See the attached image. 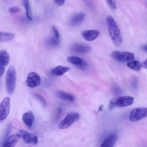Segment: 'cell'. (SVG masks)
<instances>
[{
	"instance_id": "obj_24",
	"label": "cell",
	"mask_w": 147,
	"mask_h": 147,
	"mask_svg": "<svg viewBox=\"0 0 147 147\" xmlns=\"http://www.w3.org/2000/svg\"><path fill=\"white\" fill-rule=\"evenodd\" d=\"M108 4L113 9H116V3L115 0H106Z\"/></svg>"
},
{
	"instance_id": "obj_1",
	"label": "cell",
	"mask_w": 147,
	"mask_h": 147,
	"mask_svg": "<svg viewBox=\"0 0 147 147\" xmlns=\"http://www.w3.org/2000/svg\"><path fill=\"white\" fill-rule=\"evenodd\" d=\"M106 22L109 33L113 44L117 47L120 46L122 43L123 38L117 24L110 16L107 17Z\"/></svg>"
},
{
	"instance_id": "obj_15",
	"label": "cell",
	"mask_w": 147,
	"mask_h": 147,
	"mask_svg": "<svg viewBox=\"0 0 147 147\" xmlns=\"http://www.w3.org/2000/svg\"><path fill=\"white\" fill-rule=\"evenodd\" d=\"M118 139L115 134H112L109 136L101 144V147H113L114 146Z\"/></svg>"
},
{
	"instance_id": "obj_19",
	"label": "cell",
	"mask_w": 147,
	"mask_h": 147,
	"mask_svg": "<svg viewBox=\"0 0 147 147\" xmlns=\"http://www.w3.org/2000/svg\"><path fill=\"white\" fill-rule=\"evenodd\" d=\"M9 59V55L7 51L4 50H0V64L6 66L8 64Z\"/></svg>"
},
{
	"instance_id": "obj_21",
	"label": "cell",
	"mask_w": 147,
	"mask_h": 147,
	"mask_svg": "<svg viewBox=\"0 0 147 147\" xmlns=\"http://www.w3.org/2000/svg\"><path fill=\"white\" fill-rule=\"evenodd\" d=\"M24 6L26 10V15L30 20L32 19V13L30 7L28 0H22Z\"/></svg>"
},
{
	"instance_id": "obj_17",
	"label": "cell",
	"mask_w": 147,
	"mask_h": 147,
	"mask_svg": "<svg viewBox=\"0 0 147 147\" xmlns=\"http://www.w3.org/2000/svg\"><path fill=\"white\" fill-rule=\"evenodd\" d=\"M56 95L58 98L63 100L73 102L74 100L72 95L64 92L58 91L56 92Z\"/></svg>"
},
{
	"instance_id": "obj_13",
	"label": "cell",
	"mask_w": 147,
	"mask_h": 147,
	"mask_svg": "<svg viewBox=\"0 0 147 147\" xmlns=\"http://www.w3.org/2000/svg\"><path fill=\"white\" fill-rule=\"evenodd\" d=\"M22 119L27 127L29 128H32L34 120V117L32 111H29L24 113L23 115Z\"/></svg>"
},
{
	"instance_id": "obj_5",
	"label": "cell",
	"mask_w": 147,
	"mask_h": 147,
	"mask_svg": "<svg viewBox=\"0 0 147 147\" xmlns=\"http://www.w3.org/2000/svg\"><path fill=\"white\" fill-rule=\"evenodd\" d=\"M147 116V108L138 107L133 109L129 116V120L131 122L139 120Z\"/></svg>"
},
{
	"instance_id": "obj_28",
	"label": "cell",
	"mask_w": 147,
	"mask_h": 147,
	"mask_svg": "<svg viewBox=\"0 0 147 147\" xmlns=\"http://www.w3.org/2000/svg\"><path fill=\"white\" fill-rule=\"evenodd\" d=\"M55 3L59 6L62 5L64 3L65 0H53Z\"/></svg>"
},
{
	"instance_id": "obj_16",
	"label": "cell",
	"mask_w": 147,
	"mask_h": 147,
	"mask_svg": "<svg viewBox=\"0 0 147 147\" xmlns=\"http://www.w3.org/2000/svg\"><path fill=\"white\" fill-rule=\"evenodd\" d=\"M70 69L69 67L58 65L51 70V72L53 75L57 76H61L65 74Z\"/></svg>"
},
{
	"instance_id": "obj_11",
	"label": "cell",
	"mask_w": 147,
	"mask_h": 147,
	"mask_svg": "<svg viewBox=\"0 0 147 147\" xmlns=\"http://www.w3.org/2000/svg\"><path fill=\"white\" fill-rule=\"evenodd\" d=\"M71 49L73 51L77 53L86 54L91 51L92 48L88 45L78 43L74 45L72 47Z\"/></svg>"
},
{
	"instance_id": "obj_9",
	"label": "cell",
	"mask_w": 147,
	"mask_h": 147,
	"mask_svg": "<svg viewBox=\"0 0 147 147\" xmlns=\"http://www.w3.org/2000/svg\"><path fill=\"white\" fill-rule=\"evenodd\" d=\"M134 101V98L129 96H125L115 99L116 107H124L131 105Z\"/></svg>"
},
{
	"instance_id": "obj_3",
	"label": "cell",
	"mask_w": 147,
	"mask_h": 147,
	"mask_svg": "<svg viewBox=\"0 0 147 147\" xmlns=\"http://www.w3.org/2000/svg\"><path fill=\"white\" fill-rule=\"evenodd\" d=\"M80 117V115L77 113H69L64 119L59 123L58 127L60 129L66 128L70 126L75 122L78 121Z\"/></svg>"
},
{
	"instance_id": "obj_8",
	"label": "cell",
	"mask_w": 147,
	"mask_h": 147,
	"mask_svg": "<svg viewBox=\"0 0 147 147\" xmlns=\"http://www.w3.org/2000/svg\"><path fill=\"white\" fill-rule=\"evenodd\" d=\"M41 79L39 76L36 72H31L28 75L26 83L28 87L33 88L39 85Z\"/></svg>"
},
{
	"instance_id": "obj_14",
	"label": "cell",
	"mask_w": 147,
	"mask_h": 147,
	"mask_svg": "<svg viewBox=\"0 0 147 147\" xmlns=\"http://www.w3.org/2000/svg\"><path fill=\"white\" fill-rule=\"evenodd\" d=\"M99 32L96 30H91L83 31L82 35L84 38L88 41H92L98 36Z\"/></svg>"
},
{
	"instance_id": "obj_20",
	"label": "cell",
	"mask_w": 147,
	"mask_h": 147,
	"mask_svg": "<svg viewBox=\"0 0 147 147\" xmlns=\"http://www.w3.org/2000/svg\"><path fill=\"white\" fill-rule=\"evenodd\" d=\"M127 65L129 68L136 71H140L142 67L141 63L137 60H131L128 61Z\"/></svg>"
},
{
	"instance_id": "obj_7",
	"label": "cell",
	"mask_w": 147,
	"mask_h": 147,
	"mask_svg": "<svg viewBox=\"0 0 147 147\" xmlns=\"http://www.w3.org/2000/svg\"><path fill=\"white\" fill-rule=\"evenodd\" d=\"M19 134L25 143L34 145L37 144L38 138L34 134L22 129L19 131Z\"/></svg>"
},
{
	"instance_id": "obj_4",
	"label": "cell",
	"mask_w": 147,
	"mask_h": 147,
	"mask_svg": "<svg viewBox=\"0 0 147 147\" xmlns=\"http://www.w3.org/2000/svg\"><path fill=\"white\" fill-rule=\"evenodd\" d=\"M111 57L117 61L125 63L132 60L134 58V54L131 52L114 51L111 54Z\"/></svg>"
},
{
	"instance_id": "obj_31",
	"label": "cell",
	"mask_w": 147,
	"mask_h": 147,
	"mask_svg": "<svg viewBox=\"0 0 147 147\" xmlns=\"http://www.w3.org/2000/svg\"><path fill=\"white\" fill-rule=\"evenodd\" d=\"M140 49L145 52H147V45H145L142 46L140 47Z\"/></svg>"
},
{
	"instance_id": "obj_27",
	"label": "cell",
	"mask_w": 147,
	"mask_h": 147,
	"mask_svg": "<svg viewBox=\"0 0 147 147\" xmlns=\"http://www.w3.org/2000/svg\"><path fill=\"white\" fill-rule=\"evenodd\" d=\"M53 30L54 34V37L57 38H59L60 35L59 32L57 29L55 27L53 26Z\"/></svg>"
},
{
	"instance_id": "obj_2",
	"label": "cell",
	"mask_w": 147,
	"mask_h": 147,
	"mask_svg": "<svg viewBox=\"0 0 147 147\" xmlns=\"http://www.w3.org/2000/svg\"><path fill=\"white\" fill-rule=\"evenodd\" d=\"M16 73L15 67L13 65L9 67L5 77V85L7 93L12 94L14 90L16 84Z\"/></svg>"
},
{
	"instance_id": "obj_10",
	"label": "cell",
	"mask_w": 147,
	"mask_h": 147,
	"mask_svg": "<svg viewBox=\"0 0 147 147\" xmlns=\"http://www.w3.org/2000/svg\"><path fill=\"white\" fill-rule=\"evenodd\" d=\"M67 59L69 62L81 69L85 68L87 65L86 62L84 59L78 57L70 56L67 57Z\"/></svg>"
},
{
	"instance_id": "obj_29",
	"label": "cell",
	"mask_w": 147,
	"mask_h": 147,
	"mask_svg": "<svg viewBox=\"0 0 147 147\" xmlns=\"http://www.w3.org/2000/svg\"><path fill=\"white\" fill-rule=\"evenodd\" d=\"M4 70L5 68L4 66L0 64V77L2 76L3 75Z\"/></svg>"
},
{
	"instance_id": "obj_12",
	"label": "cell",
	"mask_w": 147,
	"mask_h": 147,
	"mask_svg": "<svg viewBox=\"0 0 147 147\" xmlns=\"http://www.w3.org/2000/svg\"><path fill=\"white\" fill-rule=\"evenodd\" d=\"M20 136L19 134H13L9 137L5 142L2 147H14L19 141Z\"/></svg>"
},
{
	"instance_id": "obj_22",
	"label": "cell",
	"mask_w": 147,
	"mask_h": 147,
	"mask_svg": "<svg viewBox=\"0 0 147 147\" xmlns=\"http://www.w3.org/2000/svg\"><path fill=\"white\" fill-rule=\"evenodd\" d=\"M14 37V35L12 34L0 32V42L8 41Z\"/></svg>"
},
{
	"instance_id": "obj_6",
	"label": "cell",
	"mask_w": 147,
	"mask_h": 147,
	"mask_svg": "<svg viewBox=\"0 0 147 147\" xmlns=\"http://www.w3.org/2000/svg\"><path fill=\"white\" fill-rule=\"evenodd\" d=\"M10 110V100L5 97L0 104V122L5 120L8 116Z\"/></svg>"
},
{
	"instance_id": "obj_32",
	"label": "cell",
	"mask_w": 147,
	"mask_h": 147,
	"mask_svg": "<svg viewBox=\"0 0 147 147\" xmlns=\"http://www.w3.org/2000/svg\"><path fill=\"white\" fill-rule=\"evenodd\" d=\"M103 106L102 105L100 106L99 109L98 111H101L102 109Z\"/></svg>"
},
{
	"instance_id": "obj_25",
	"label": "cell",
	"mask_w": 147,
	"mask_h": 147,
	"mask_svg": "<svg viewBox=\"0 0 147 147\" xmlns=\"http://www.w3.org/2000/svg\"><path fill=\"white\" fill-rule=\"evenodd\" d=\"M20 10L19 8L17 7H11L9 9V12L11 13H14L17 12Z\"/></svg>"
},
{
	"instance_id": "obj_26",
	"label": "cell",
	"mask_w": 147,
	"mask_h": 147,
	"mask_svg": "<svg viewBox=\"0 0 147 147\" xmlns=\"http://www.w3.org/2000/svg\"><path fill=\"white\" fill-rule=\"evenodd\" d=\"M115 107V99H112L110 101L109 109L111 110Z\"/></svg>"
},
{
	"instance_id": "obj_18",
	"label": "cell",
	"mask_w": 147,
	"mask_h": 147,
	"mask_svg": "<svg viewBox=\"0 0 147 147\" xmlns=\"http://www.w3.org/2000/svg\"><path fill=\"white\" fill-rule=\"evenodd\" d=\"M85 14L83 13H78L74 16L70 21V24L72 26L77 25L81 23L83 20Z\"/></svg>"
},
{
	"instance_id": "obj_23",
	"label": "cell",
	"mask_w": 147,
	"mask_h": 147,
	"mask_svg": "<svg viewBox=\"0 0 147 147\" xmlns=\"http://www.w3.org/2000/svg\"><path fill=\"white\" fill-rule=\"evenodd\" d=\"M35 96L43 106H46V100L42 96L38 94H35Z\"/></svg>"
},
{
	"instance_id": "obj_30",
	"label": "cell",
	"mask_w": 147,
	"mask_h": 147,
	"mask_svg": "<svg viewBox=\"0 0 147 147\" xmlns=\"http://www.w3.org/2000/svg\"><path fill=\"white\" fill-rule=\"evenodd\" d=\"M141 66L142 67L145 69H147V59L141 63Z\"/></svg>"
}]
</instances>
